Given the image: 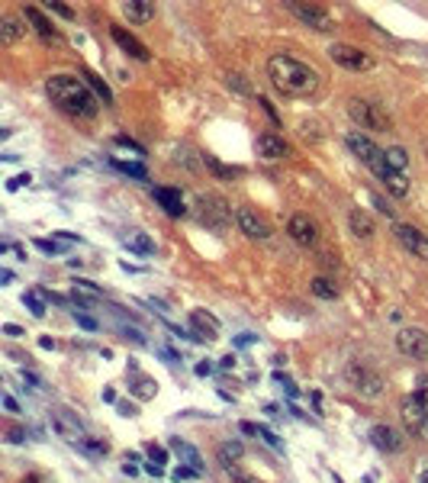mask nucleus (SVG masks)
<instances>
[{"mask_svg":"<svg viewBox=\"0 0 428 483\" xmlns=\"http://www.w3.org/2000/svg\"><path fill=\"white\" fill-rule=\"evenodd\" d=\"M268 77L284 97H312V94L319 91L316 68L303 65L293 55H274L268 61Z\"/></svg>","mask_w":428,"mask_h":483,"instance_id":"f257e3e1","label":"nucleus"},{"mask_svg":"<svg viewBox=\"0 0 428 483\" xmlns=\"http://www.w3.org/2000/svg\"><path fill=\"white\" fill-rule=\"evenodd\" d=\"M45 94L49 101L71 119H93L97 117V97L87 91L81 81L75 77H52L45 84Z\"/></svg>","mask_w":428,"mask_h":483,"instance_id":"f03ea898","label":"nucleus"},{"mask_svg":"<svg viewBox=\"0 0 428 483\" xmlns=\"http://www.w3.org/2000/svg\"><path fill=\"white\" fill-rule=\"evenodd\" d=\"M348 117H351L358 126H364V129H374V133H386V129L393 126L390 117H386L377 103L361 101V97H351V101H348Z\"/></svg>","mask_w":428,"mask_h":483,"instance_id":"7ed1b4c3","label":"nucleus"},{"mask_svg":"<svg viewBox=\"0 0 428 483\" xmlns=\"http://www.w3.org/2000/svg\"><path fill=\"white\" fill-rule=\"evenodd\" d=\"M193 213H197V219L206 225H213V229H222V225L229 223V207L222 197H210V193H203V197H197V207H193Z\"/></svg>","mask_w":428,"mask_h":483,"instance_id":"20e7f679","label":"nucleus"},{"mask_svg":"<svg viewBox=\"0 0 428 483\" xmlns=\"http://www.w3.org/2000/svg\"><path fill=\"white\" fill-rule=\"evenodd\" d=\"M328 59L335 61V65H342L344 71H370L374 68V55L354 49V45H332L328 49Z\"/></svg>","mask_w":428,"mask_h":483,"instance_id":"39448f33","label":"nucleus"},{"mask_svg":"<svg viewBox=\"0 0 428 483\" xmlns=\"http://www.w3.org/2000/svg\"><path fill=\"white\" fill-rule=\"evenodd\" d=\"M396 345H399V351L412 361L428 358V335L422 332V329H412V325L409 329H399V332H396Z\"/></svg>","mask_w":428,"mask_h":483,"instance_id":"423d86ee","label":"nucleus"},{"mask_svg":"<svg viewBox=\"0 0 428 483\" xmlns=\"http://www.w3.org/2000/svg\"><path fill=\"white\" fill-rule=\"evenodd\" d=\"M348 149H351V155H358V158L364 161V165H370L374 171H383V149H377L374 142L367 139V135L361 133H348Z\"/></svg>","mask_w":428,"mask_h":483,"instance_id":"0eeeda50","label":"nucleus"},{"mask_svg":"<svg viewBox=\"0 0 428 483\" xmlns=\"http://www.w3.org/2000/svg\"><path fill=\"white\" fill-rule=\"evenodd\" d=\"M286 10L293 13V17H300V23L312 26V29H319V33H328L332 29V17L326 13V7H319V3H286Z\"/></svg>","mask_w":428,"mask_h":483,"instance_id":"6e6552de","label":"nucleus"},{"mask_svg":"<svg viewBox=\"0 0 428 483\" xmlns=\"http://www.w3.org/2000/svg\"><path fill=\"white\" fill-rule=\"evenodd\" d=\"M348 383H351L361 396H377V393L383 390L380 374L370 371V367H364V364H348Z\"/></svg>","mask_w":428,"mask_h":483,"instance_id":"1a4fd4ad","label":"nucleus"},{"mask_svg":"<svg viewBox=\"0 0 428 483\" xmlns=\"http://www.w3.org/2000/svg\"><path fill=\"white\" fill-rule=\"evenodd\" d=\"M396 239L403 242V248L406 251H412L415 258H422V261H428V235H422L415 225H409V223H396Z\"/></svg>","mask_w":428,"mask_h":483,"instance_id":"9d476101","label":"nucleus"},{"mask_svg":"<svg viewBox=\"0 0 428 483\" xmlns=\"http://www.w3.org/2000/svg\"><path fill=\"white\" fill-rule=\"evenodd\" d=\"M236 225L242 229L245 235H248V239H268V235H270V225L264 223V216H258V213L248 209V207L236 213Z\"/></svg>","mask_w":428,"mask_h":483,"instance_id":"9b49d317","label":"nucleus"},{"mask_svg":"<svg viewBox=\"0 0 428 483\" xmlns=\"http://www.w3.org/2000/svg\"><path fill=\"white\" fill-rule=\"evenodd\" d=\"M286 232H290V239L296 242V245H303V248H309L312 242H316V223H312L306 213H296V216H290V225H286Z\"/></svg>","mask_w":428,"mask_h":483,"instance_id":"f8f14e48","label":"nucleus"},{"mask_svg":"<svg viewBox=\"0 0 428 483\" xmlns=\"http://www.w3.org/2000/svg\"><path fill=\"white\" fill-rule=\"evenodd\" d=\"M399 413H403V422H406V429H409V432H419L422 435L428 429V416H425V409H422L419 396H406L403 406H399Z\"/></svg>","mask_w":428,"mask_h":483,"instance_id":"ddd939ff","label":"nucleus"},{"mask_svg":"<svg viewBox=\"0 0 428 483\" xmlns=\"http://www.w3.org/2000/svg\"><path fill=\"white\" fill-rule=\"evenodd\" d=\"M190 325L197 329V335H200L203 342H216L219 339V319L213 316V313H206V309H193Z\"/></svg>","mask_w":428,"mask_h":483,"instance_id":"4468645a","label":"nucleus"},{"mask_svg":"<svg viewBox=\"0 0 428 483\" xmlns=\"http://www.w3.org/2000/svg\"><path fill=\"white\" fill-rule=\"evenodd\" d=\"M370 442L377 445L380 451H386V454L403 451V438H399V432L390 429V425H374V429H370Z\"/></svg>","mask_w":428,"mask_h":483,"instance_id":"2eb2a0df","label":"nucleus"},{"mask_svg":"<svg viewBox=\"0 0 428 483\" xmlns=\"http://www.w3.org/2000/svg\"><path fill=\"white\" fill-rule=\"evenodd\" d=\"M109 36H113V42H116V45H119L123 52H129L132 59L148 61V49H145V45H142L139 39H135V36H129L126 29H123V26H113V29H109Z\"/></svg>","mask_w":428,"mask_h":483,"instance_id":"dca6fc26","label":"nucleus"},{"mask_svg":"<svg viewBox=\"0 0 428 483\" xmlns=\"http://www.w3.org/2000/svg\"><path fill=\"white\" fill-rule=\"evenodd\" d=\"M151 197L158 200V207L168 213V216H184V200H181V191L174 187H155Z\"/></svg>","mask_w":428,"mask_h":483,"instance_id":"f3484780","label":"nucleus"},{"mask_svg":"<svg viewBox=\"0 0 428 483\" xmlns=\"http://www.w3.org/2000/svg\"><path fill=\"white\" fill-rule=\"evenodd\" d=\"M52 422L59 425V432L65 435V438H71V442H81V438H84V425L77 422L75 416H68L65 409H55V413H52Z\"/></svg>","mask_w":428,"mask_h":483,"instance_id":"a211bd4d","label":"nucleus"},{"mask_svg":"<svg viewBox=\"0 0 428 483\" xmlns=\"http://www.w3.org/2000/svg\"><path fill=\"white\" fill-rule=\"evenodd\" d=\"M286 142L280 139V135L274 133H261L258 135V155H264V158H284L286 155Z\"/></svg>","mask_w":428,"mask_h":483,"instance_id":"6ab92c4d","label":"nucleus"},{"mask_svg":"<svg viewBox=\"0 0 428 483\" xmlns=\"http://www.w3.org/2000/svg\"><path fill=\"white\" fill-rule=\"evenodd\" d=\"M123 17H126L129 23L142 26V23H148V20L155 17V7H151L148 0H129V3H123Z\"/></svg>","mask_w":428,"mask_h":483,"instance_id":"aec40b11","label":"nucleus"},{"mask_svg":"<svg viewBox=\"0 0 428 483\" xmlns=\"http://www.w3.org/2000/svg\"><path fill=\"white\" fill-rule=\"evenodd\" d=\"M216 458H219V464L232 474V470H238V461L245 458V448L238 442H222L219 445V451H216Z\"/></svg>","mask_w":428,"mask_h":483,"instance_id":"412c9836","label":"nucleus"},{"mask_svg":"<svg viewBox=\"0 0 428 483\" xmlns=\"http://www.w3.org/2000/svg\"><path fill=\"white\" fill-rule=\"evenodd\" d=\"M377 177L386 184V191L393 193V197H406V193H409V177H406L403 171H390V168H383V171H377Z\"/></svg>","mask_w":428,"mask_h":483,"instance_id":"4be33fe9","label":"nucleus"},{"mask_svg":"<svg viewBox=\"0 0 428 483\" xmlns=\"http://www.w3.org/2000/svg\"><path fill=\"white\" fill-rule=\"evenodd\" d=\"M23 36H26L23 20H17V17H3V20H0V42H3V45H13V42H20Z\"/></svg>","mask_w":428,"mask_h":483,"instance_id":"5701e85b","label":"nucleus"},{"mask_svg":"<svg viewBox=\"0 0 428 483\" xmlns=\"http://www.w3.org/2000/svg\"><path fill=\"white\" fill-rule=\"evenodd\" d=\"M171 448H174L177 454H181V461H184V464H190L193 470H197V474H203V461H200V451L193 448V445H187L184 438H171Z\"/></svg>","mask_w":428,"mask_h":483,"instance_id":"b1692460","label":"nucleus"},{"mask_svg":"<svg viewBox=\"0 0 428 483\" xmlns=\"http://www.w3.org/2000/svg\"><path fill=\"white\" fill-rule=\"evenodd\" d=\"M383 168H390V171H403L409 168V151L403 149V145H390V149H383Z\"/></svg>","mask_w":428,"mask_h":483,"instance_id":"393cba45","label":"nucleus"},{"mask_svg":"<svg viewBox=\"0 0 428 483\" xmlns=\"http://www.w3.org/2000/svg\"><path fill=\"white\" fill-rule=\"evenodd\" d=\"M26 20H29V23H33L36 29H39V36H43L45 42L59 39V33H55V26H52L49 20H45V17H43V13H39V10H36V7H26Z\"/></svg>","mask_w":428,"mask_h":483,"instance_id":"a878e982","label":"nucleus"},{"mask_svg":"<svg viewBox=\"0 0 428 483\" xmlns=\"http://www.w3.org/2000/svg\"><path fill=\"white\" fill-rule=\"evenodd\" d=\"M348 223H351V232L361 235V239H370V235H374V219H370L367 213H361V209H351V213H348Z\"/></svg>","mask_w":428,"mask_h":483,"instance_id":"bb28decb","label":"nucleus"},{"mask_svg":"<svg viewBox=\"0 0 428 483\" xmlns=\"http://www.w3.org/2000/svg\"><path fill=\"white\" fill-rule=\"evenodd\" d=\"M309 290L319 297V300H335L338 297V283L332 281V277H316V281L309 283Z\"/></svg>","mask_w":428,"mask_h":483,"instance_id":"cd10ccee","label":"nucleus"},{"mask_svg":"<svg viewBox=\"0 0 428 483\" xmlns=\"http://www.w3.org/2000/svg\"><path fill=\"white\" fill-rule=\"evenodd\" d=\"M129 387H132V393H139L142 400H148V396H155V393H158L155 380H151V377H145V374H135L132 380H129Z\"/></svg>","mask_w":428,"mask_h":483,"instance_id":"c85d7f7f","label":"nucleus"},{"mask_svg":"<svg viewBox=\"0 0 428 483\" xmlns=\"http://www.w3.org/2000/svg\"><path fill=\"white\" fill-rule=\"evenodd\" d=\"M206 168H213V171H216V177H222V181H236L238 174H242V168H236V165H222V161L219 158H206Z\"/></svg>","mask_w":428,"mask_h":483,"instance_id":"c756f323","label":"nucleus"},{"mask_svg":"<svg viewBox=\"0 0 428 483\" xmlns=\"http://www.w3.org/2000/svg\"><path fill=\"white\" fill-rule=\"evenodd\" d=\"M84 77H87V84H91L93 91H97V97H100L103 103H113V94H109V87L100 81V77L93 75V71H84Z\"/></svg>","mask_w":428,"mask_h":483,"instance_id":"7c9ffc66","label":"nucleus"},{"mask_svg":"<svg viewBox=\"0 0 428 483\" xmlns=\"http://www.w3.org/2000/svg\"><path fill=\"white\" fill-rule=\"evenodd\" d=\"M77 448L87 451L91 458H103V454H107V442H91V438H81V442H77Z\"/></svg>","mask_w":428,"mask_h":483,"instance_id":"2f4dec72","label":"nucleus"},{"mask_svg":"<svg viewBox=\"0 0 428 483\" xmlns=\"http://www.w3.org/2000/svg\"><path fill=\"white\" fill-rule=\"evenodd\" d=\"M132 245L139 248V255H155V242H151L148 235H142V232L132 239Z\"/></svg>","mask_w":428,"mask_h":483,"instance_id":"473e14b6","label":"nucleus"},{"mask_svg":"<svg viewBox=\"0 0 428 483\" xmlns=\"http://www.w3.org/2000/svg\"><path fill=\"white\" fill-rule=\"evenodd\" d=\"M113 168H119V171H126L129 177H139V181L145 177V168H142V165H129V161H113Z\"/></svg>","mask_w":428,"mask_h":483,"instance_id":"72a5a7b5","label":"nucleus"},{"mask_svg":"<svg viewBox=\"0 0 428 483\" xmlns=\"http://www.w3.org/2000/svg\"><path fill=\"white\" fill-rule=\"evenodd\" d=\"M26 303L33 309V316H45V306H43V297L39 293H26Z\"/></svg>","mask_w":428,"mask_h":483,"instance_id":"f704fd0d","label":"nucleus"},{"mask_svg":"<svg viewBox=\"0 0 428 483\" xmlns=\"http://www.w3.org/2000/svg\"><path fill=\"white\" fill-rule=\"evenodd\" d=\"M33 245H36V248H43L45 255H61L59 242H49V239H33Z\"/></svg>","mask_w":428,"mask_h":483,"instance_id":"c9c22d12","label":"nucleus"},{"mask_svg":"<svg viewBox=\"0 0 428 483\" xmlns=\"http://www.w3.org/2000/svg\"><path fill=\"white\" fill-rule=\"evenodd\" d=\"M229 87H236L242 97H252V87H248V84H245V77H238V75L229 77Z\"/></svg>","mask_w":428,"mask_h":483,"instance_id":"e433bc0d","label":"nucleus"},{"mask_svg":"<svg viewBox=\"0 0 428 483\" xmlns=\"http://www.w3.org/2000/svg\"><path fill=\"white\" fill-rule=\"evenodd\" d=\"M49 7H52V13H59V17H65V20H75V10L68 7V3H59V0H52Z\"/></svg>","mask_w":428,"mask_h":483,"instance_id":"4c0bfd02","label":"nucleus"},{"mask_svg":"<svg viewBox=\"0 0 428 483\" xmlns=\"http://www.w3.org/2000/svg\"><path fill=\"white\" fill-rule=\"evenodd\" d=\"M148 454L155 458V464H165L168 461V454H165V448H158V445H148Z\"/></svg>","mask_w":428,"mask_h":483,"instance_id":"58836bf2","label":"nucleus"},{"mask_svg":"<svg viewBox=\"0 0 428 483\" xmlns=\"http://www.w3.org/2000/svg\"><path fill=\"white\" fill-rule=\"evenodd\" d=\"M116 145H126V149H132V151H139V155H142V145H139V142H132V139H126V135H116Z\"/></svg>","mask_w":428,"mask_h":483,"instance_id":"ea45409f","label":"nucleus"},{"mask_svg":"<svg viewBox=\"0 0 428 483\" xmlns=\"http://www.w3.org/2000/svg\"><path fill=\"white\" fill-rule=\"evenodd\" d=\"M187 477H200V474H197L193 467H184V464H181V467L174 470V480H187Z\"/></svg>","mask_w":428,"mask_h":483,"instance_id":"a19ab883","label":"nucleus"},{"mask_svg":"<svg viewBox=\"0 0 428 483\" xmlns=\"http://www.w3.org/2000/svg\"><path fill=\"white\" fill-rule=\"evenodd\" d=\"M415 396H419L422 409H425V416H428V383H422V387H419V393H415Z\"/></svg>","mask_w":428,"mask_h":483,"instance_id":"79ce46f5","label":"nucleus"},{"mask_svg":"<svg viewBox=\"0 0 428 483\" xmlns=\"http://www.w3.org/2000/svg\"><path fill=\"white\" fill-rule=\"evenodd\" d=\"M7 442H26L23 429H7Z\"/></svg>","mask_w":428,"mask_h":483,"instance_id":"37998d69","label":"nucleus"},{"mask_svg":"<svg viewBox=\"0 0 428 483\" xmlns=\"http://www.w3.org/2000/svg\"><path fill=\"white\" fill-rule=\"evenodd\" d=\"M238 429H242L245 435H261V425H254V422H242Z\"/></svg>","mask_w":428,"mask_h":483,"instance_id":"c03bdc74","label":"nucleus"},{"mask_svg":"<svg viewBox=\"0 0 428 483\" xmlns=\"http://www.w3.org/2000/svg\"><path fill=\"white\" fill-rule=\"evenodd\" d=\"M3 332H7L10 339H17V335H23V329H20V325H13V322H7V325H3Z\"/></svg>","mask_w":428,"mask_h":483,"instance_id":"a18cd8bd","label":"nucleus"},{"mask_svg":"<svg viewBox=\"0 0 428 483\" xmlns=\"http://www.w3.org/2000/svg\"><path fill=\"white\" fill-rule=\"evenodd\" d=\"M277 380H280V383H284V390H286V393H290V396H296V387H293V383H290V380H286V377H284V374H277Z\"/></svg>","mask_w":428,"mask_h":483,"instance_id":"49530a36","label":"nucleus"},{"mask_svg":"<svg viewBox=\"0 0 428 483\" xmlns=\"http://www.w3.org/2000/svg\"><path fill=\"white\" fill-rule=\"evenodd\" d=\"M232 477H236L238 483H258L254 477H248V474H242V470H232Z\"/></svg>","mask_w":428,"mask_h":483,"instance_id":"de8ad7c7","label":"nucleus"},{"mask_svg":"<svg viewBox=\"0 0 428 483\" xmlns=\"http://www.w3.org/2000/svg\"><path fill=\"white\" fill-rule=\"evenodd\" d=\"M3 406H7V413H20V406H17L13 396H3Z\"/></svg>","mask_w":428,"mask_h":483,"instance_id":"09e8293b","label":"nucleus"},{"mask_svg":"<svg viewBox=\"0 0 428 483\" xmlns=\"http://www.w3.org/2000/svg\"><path fill=\"white\" fill-rule=\"evenodd\" d=\"M374 203H377V209H380V213H386V216H393V209L386 207V200H380V197H374Z\"/></svg>","mask_w":428,"mask_h":483,"instance_id":"8fccbe9b","label":"nucleus"},{"mask_svg":"<svg viewBox=\"0 0 428 483\" xmlns=\"http://www.w3.org/2000/svg\"><path fill=\"white\" fill-rule=\"evenodd\" d=\"M77 322L84 325V329H91V332H93V329H97V322H93L91 316H77Z\"/></svg>","mask_w":428,"mask_h":483,"instance_id":"3c124183","label":"nucleus"},{"mask_svg":"<svg viewBox=\"0 0 428 483\" xmlns=\"http://www.w3.org/2000/svg\"><path fill=\"white\" fill-rule=\"evenodd\" d=\"M210 371H213V367H210V361H200V364H197V374H200V377H206V374H210Z\"/></svg>","mask_w":428,"mask_h":483,"instance_id":"603ef678","label":"nucleus"},{"mask_svg":"<svg viewBox=\"0 0 428 483\" xmlns=\"http://www.w3.org/2000/svg\"><path fill=\"white\" fill-rule=\"evenodd\" d=\"M23 483H49V480H45V477H39V474H26Z\"/></svg>","mask_w":428,"mask_h":483,"instance_id":"864d4df0","label":"nucleus"},{"mask_svg":"<svg viewBox=\"0 0 428 483\" xmlns=\"http://www.w3.org/2000/svg\"><path fill=\"white\" fill-rule=\"evenodd\" d=\"M119 413H123V416H135V406H129V403H119Z\"/></svg>","mask_w":428,"mask_h":483,"instance_id":"5fc2aeb1","label":"nucleus"},{"mask_svg":"<svg viewBox=\"0 0 428 483\" xmlns=\"http://www.w3.org/2000/svg\"><path fill=\"white\" fill-rule=\"evenodd\" d=\"M319 261H322V265H328V267H335V265H338V261L332 258V255H326V251H322V255H319Z\"/></svg>","mask_w":428,"mask_h":483,"instance_id":"6e6d98bb","label":"nucleus"},{"mask_svg":"<svg viewBox=\"0 0 428 483\" xmlns=\"http://www.w3.org/2000/svg\"><path fill=\"white\" fill-rule=\"evenodd\" d=\"M145 470H148L151 477H161V464H148V467H145Z\"/></svg>","mask_w":428,"mask_h":483,"instance_id":"4d7b16f0","label":"nucleus"},{"mask_svg":"<svg viewBox=\"0 0 428 483\" xmlns=\"http://www.w3.org/2000/svg\"><path fill=\"white\" fill-rule=\"evenodd\" d=\"M419 483H428V470H425V474H422V477H419Z\"/></svg>","mask_w":428,"mask_h":483,"instance_id":"13d9d810","label":"nucleus"}]
</instances>
